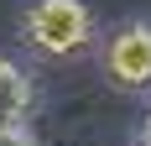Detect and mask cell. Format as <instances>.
<instances>
[{
  "instance_id": "6da1fadb",
  "label": "cell",
  "mask_w": 151,
  "mask_h": 146,
  "mask_svg": "<svg viewBox=\"0 0 151 146\" xmlns=\"http://www.w3.org/2000/svg\"><path fill=\"white\" fill-rule=\"evenodd\" d=\"M21 42L47 63H78L99 42L89 0H26L21 5Z\"/></svg>"
},
{
  "instance_id": "7a4b0ae2",
  "label": "cell",
  "mask_w": 151,
  "mask_h": 146,
  "mask_svg": "<svg viewBox=\"0 0 151 146\" xmlns=\"http://www.w3.org/2000/svg\"><path fill=\"white\" fill-rule=\"evenodd\" d=\"M104 78L125 94H151V21H125L99 47Z\"/></svg>"
},
{
  "instance_id": "3957f363",
  "label": "cell",
  "mask_w": 151,
  "mask_h": 146,
  "mask_svg": "<svg viewBox=\"0 0 151 146\" xmlns=\"http://www.w3.org/2000/svg\"><path fill=\"white\" fill-rule=\"evenodd\" d=\"M31 104H37L31 78L16 68L11 58H0V131H21L31 120Z\"/></svg>"
},
{
  "instance_id": "277c9868",
  "label": "cell",
  "mask_w": 151,
  "mask_h": 146,
  "mask_svg": "<svg viewBox=\"0 0 151 146\" xmlns=\"http://www.w3.org/2000/svg\"><path fill=\"white\" fill-rule=\"evenodd\" d=\"M0 146H31V141H26L21 131H0Z\"/></svg>"
},
{
  "instance_id": "5b68a950",
  "label": "cell",
  "mask_w": 151,
  "mask_h": 146,
  "mask_svg": "<svg viewBox=\"0 0 151 146\" xmlns=\"http://www.w3.org/2000/svg\"><path fill=\"white\" fill-rule=\"evenodd\" d=\"M146 146H151V125H146Z\"/></svg>"
}]
</instances>
